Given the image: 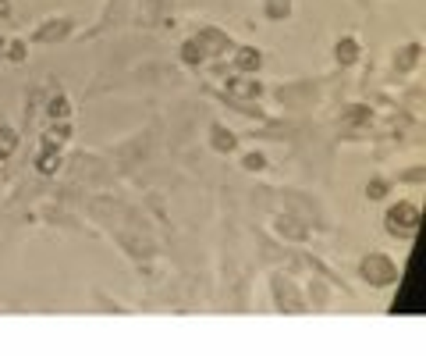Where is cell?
Returning a JSON list of instances; mask_svg holds the SVG:
<instances>
[{
    "label": "cell",
    "mask_w": 426,
    "mask_h": 356,
    "mask_svg": "<svg viewBox=\"0 0 426 356\" xmlns=\"http://www.w3.org/2000/svg\"><path fill=\"white\" fill-rule=\"evenodd\" d=\"M419 221H423V211H419V203L416 200H398V203H391L387 207V232L394 235V239H412V235L419 232Z\"/></svg>",
    "instance_id": "6da1fadb"
},
{
    "label": "cell",
    "mask_w": 426,
    "mask_h": 356,
    "mask_svg": "<svg viewBox=\"0 0 426 356\" xmlns=\"http://www.w3.org/2000/svg\"><path fill=\"white\" fill-rule=\"evenodd\" d=\"M359 275L373 289H391L394 282H398V264H394L391 257H384V253H366L359 260Z\"/></svg>",
    "instance_id": "7a4b0ae2"
},
{
    "label": "cell",
    "mask_w": 426,
    "mask_h": 356,
    "mask_svg": "<svg viewBox=\"0 0 426 356\" xmlns=\"http://www.w3.org/2000/svg\"><path fill=\"white\" fill-rule=\"evenodd\" d=\"M270 289H273V303H278L281 314H306V300H302L295 282H288L284 275H273Z\"/></svg>",
    "instance_id": "3957f363"
},
{
    "label": "cell",
    "mask_w": 426,
    "mask_h": 356,
    "mask_svg": "<svg viewBox=\"0 0 426 356\" xmlns=\"http://www.w3.org/2000/svg\"><path fill=\"white\" fill-rule=\"evenodd\" d=\"M71 29H75V18H50V22L36 25L28 40L33 43H57V40H68Z\"/></svg>",
    "instance_id": "277c9868"
},
{
    "label": "cell",
    "mask_w": 426,
    "mask_h": 356,
    "mask_svg": "<svg viewBox=\"0 0 426 356\" xmlns=\"http://www.w3.org/2000/svg\"><path fill=\"white\" fill-rule=\"evenodd\" d=\"M196 43L203 47V54L210 57V54H221V50H228L231 47V40L221 33V29H203V33L196 36Z\"/></svg>",
    "instance_id": "5b68a950"
},
{
    "label": "cell",
    "mask_w": 426,
    "mask_h": 356,
    "mask_svg": "<svg viewBox=\"0 0 426 356\" xmlns=\"http://www.w3.org/2000/svg\"><path fill=\"white\" fill-rule=\"evenodd\" d=\"M419 57H423V47L419 43H405L394 50V72H412L419 65Z\"/></svg>",
    "instance_id": "8992f818"
},
{
    "label": "cell",
    "mask_w": 426,
    "mask_h": 356,
    "mask_svg": "<svg viewBox=\"0 0 426 356\" xmlns=\"http://www.w3.org/2000/svg\"><path fill=\"white\" fill-rule=\"evenodd\" d=\"M235 68L238 72H259L263 68V54L256 47H238L235 50Z\"/></svg>",
    "instance_id": "52a82bcc"
},
{
    "label": "cell",
    "mask_w": 426,
    "mask_h": 356,
    "mask_svg": "<svg viewBox=\"0 0 426 356\" xmlns=\"http://www.w3.org/2000/svg\"><path fill=\"white\" fill-rule=\"evenodd\" d=\"M228 89H231L235 97H246V100H256V97H263V82H256V79H241V75L228 79Z\"/></svg>",
    "instance_id": "ba28073f"
},
{
    "label": "cell",
    "mask_w": 426,
    "mask_h": 356,
    "mask_svg": "<svg viewBox=\"0 0 426 356\" xmlns=\"http://www.w3.org/2000/svg\"><path fill=\"white\" fill-rule=\"evenodd\" d=\"M359 54H362V47H359L352 36H345V40L334 43V57H338V65H345V68L359 61Z\"/></svg>",
    "instance_id": "9c48e42d"
},
{
    "label": "cell",
    "mask_w": 426,
    "mask_h": 356,
    "mask_svg": "<svg viewBox=\"0 0 426 356\" xmlns=\"http://www.w3.org/2000/svg\"><path fill=\"white\" fill-rule=\"evenodd\" d=\"M210 143H213V150H217V154H231L235 146H238V136L228 132L224 125H213L210 129Z\"/></svg>",
    "instance_id": "30bf717a"
},
{
    "label": "cell",
    "mask_w": 426,
    "mask_h": 356,
    "mask_svg": "<svg viewBox=\"0 0 426 356\" xmlns=\"http://www.w3.org/2000/svg\"><path fill=\"white\" fill-rule=\"evenodd\" d=\"M178 54H181V65H185V68H199V65L206 61V54H203V47H199L196 40H185Z\"/></svg>",
    "instance_id": "8fae6325"
},
{
    "label": "cell",
    "mask_w": 426,
    "mask_h": 356,
    "mask_svg": "<svg viewBox=\"0 0 426 356\" xmlns=\"http://www.w3.org/2000/svg\"><path fill=\"white\" fill-rule=\"evenodd\" d=\"M46 114H50V122H65V118H71V100L65 93H57L50 104H46Z\"/></svg>",
    "instance_id": "7c38bea8"
},
{
    "label": "cell",
    "mask_w": 426,
    "mask_h": 356,
    "mask_svg": "<svg viewBox=\"0 0 426 356\" xmlns=\"http://www.w3.org/2000/svg\"><path fill=\"white\" fill-rule=\"evenodd\" d=\"M18 146V132L11 125H0V161H8Z\"/></svg>",
    "instance_id": "4fadbf2b"
},
{
    "label": "cell",
    "mask_w": 426,
    "mask_h": 356,
    "mask_svg": "<svg viewBox=\"0 0 426 356\" xmlns=\"http://www.w3.org/2000/svg\"><path fill=\"white\" fill-rule=\"evenodd\" d=\"M278 232L288 235V239H298V243L306 239V228H302V221H295V218H281L278 221Z\"/></svg>",
    "instance_id": "5bb4252c"
},
{
    "label": "cell",
    "mask_w": 426,
    "mask_h": 356,
    "mask_svg": "<svg viewBox=\"0 0 426 356\" xmlns=\"http://www.w3.org/2000/svg\"><path fill=\"white\" fill-rule=\"evenodd\" d=\"M266 15H270L273 22L288 18V15H291V0H266Z\"/></svg>",
    "instance_id": "9a60e30c"
},
{
    "label": "cell",
    "mask_w": 426,
    "mask_h": 356,
    "mask_svg": "<svg viewBox=\"0 0 426 356\" xmlns=\"http://www.w3.org/2000/svg\"><path fill=\"white\" fill-rule=\"evenodd\" d=\"M373 118V111L366 107V104H355V107H348V122H355V125H366Z\"/></svg>",
    "instance_id": "2e32d148"
},
{
    "label": "cell",
    "mask_w": 426,
    "mask_h": 356,
    "mask_svg": "<svg viewBox=\"0 0 426 356\" xmlns=\"http://www.w3.org/2000/svg\"><path fill=\"white\" fill-rule=\"evenodd\" d=\"M8 61H15V65L25 61V40H11L8 43Z\"/></svg>",
    "instance_id": "e0dca14e"
},
{
    "label": "cell",
    "mask_w": 426,
    "mask_h": 356,
    "mask_svg": "<svg viewBox=\"0 0 426 356\" xmlns=\"http://www.w3.org/2000/svg\"><path fill=\"white\" fill-rule=\"evenodd\" d=\"M241 168H249V171H263V168H266V157H263V154H246V157H241Z\"/></svg>",
    "instance_id": "ac0fdd59"
},
{
    "label": "cell",
    "mask_w": 426,
    "mask_h": 356,
    "mask_svg": "<svg viewBox=\"0 0 426 356\" xmlns=\"http://www.w3.org/2000/svg\"><path fill=\"white\" fill-rule=\"evenodd\" d=\"M366 196H370V200H380V196H387V182H380V178H373V182L366 186Z\"/></svg>",
    "instance_id": "d6986e66"
}]
</instances>
